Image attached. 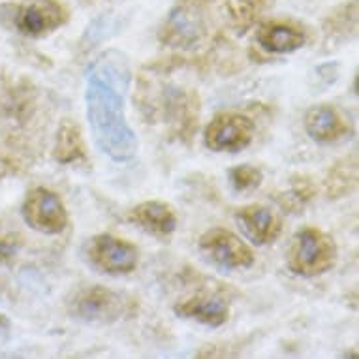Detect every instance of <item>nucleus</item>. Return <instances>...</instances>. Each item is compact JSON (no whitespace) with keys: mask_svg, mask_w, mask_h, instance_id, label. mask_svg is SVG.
<instances>
[{"mask_svg":"<svg viewBox=\"0 0 359 359\" xmlns=\"http://www.w3.org/2000/svg\"><path fill=\"white\" fill-rule=\"evenodd\" d=\"M128 70L111 57L98 60L87 76L85 106L96 147L113 162H128L136 156L137 136L126 118Z\"/></svg>","mask_w":359,"mask_h":359,"instance_id":"f257e3e1","label":"nucleus"},{"mask_svg":"<svg viewBox=\"0 0 359 359\" xmlns=\"http://www.w3.org/2000/svg\"><path fill=\"white\" fill-rule=\"evenodd\" d=\"M339 258L335 239L316 226H305L294 233L286 250L288 269L297 277H320L331 271Z\"/></svg>","mask_w":359,"mask_h":359,"instance_id":"f03ea898","label":"nucleus"},{"mask_svg":"<svg viewBox=\"0 0 359 359\" xmlns=\"http://www.w3.org/2000/svg\"><path fill=\"white\" fill-rule=\"evenodd\" d=\"M21 212L29 228L46 236L62 233L70 220L62 198L55 190L46 187H34L29 190V194L25 196Z\"/></svg>","mask_w":359,"mask_h":359,"instance_id":"7ed1b4c3","label":"nucleus"},{"mask_svg":"<svg viewBox=\"0 0 359 359\" xmlns=\"http://www.w3.org/2000/svg\"><path fill=\"white\" fill-rule=\"evenodd\" d=\"M200 252L209 264L226 271L248 269L256 262L254 250L226 228H211L200 237Z\"/></svg>","mask_w":359,"mask_h":359,"instance_id":"20e7f679","label":"nucleus"},{"mask_svg":"<svg viewBox=\"0 0 359 359\" xmlns=\"http://www.w3.org/2000/svg\"><path fill=\"white\" fill-rule=\"evenodd\" d=\"M256 124L239 111H220L211 118L203 132V143L215 153H237L254 140Z\"/></svg>","mask_w":359,"mask_h":359,"instance_id":"39448f33","label":"nucleus"},{"mask_svg":"<svg viewBox=\"0 0 359 359\" xmlns=\"http://www.w3.org/2000/svg\"><path fill=\"white\" fill-rule=\"evenodd\" d=\"M87 256L96 269L107 275H128L136 271L140 264V250L128 239L100 233L88 241Z\"/></svg>","mask_w":359,"mask_h":359,"instance_id":"423d86ee","label":"nucleus"},{"mask_svg":"<svg viewBox=\"0 0 359 359\" xmlns=\"http://www.w3.org/2000/svg\"><path fill=\"white\" fill-rule=\"evenodd\" d=\"M70 10L62 0H27L18 10L15 27L21 34L41 38L65 27Z\"/></svg>","mask_w":359,"mask_h":359,"instance_id":"0eeeda50","label":"nucleus"},{"mask_svg":"<svg viewBox=\"0 0 359 359\" xmlns=\"http://www.w3.org/2000/svg\"><path fill=\"white\" fill-rule=\"evenodd\" d=\"M68 306L77 320L107 324L123 316L124 299L106 286H88L79 290Z\"/></svg>","mask_w":359,"mask_h":359,"instance_id":"6e6552de","label":"nucleus"},{"mask_svg":"<svg viewBox=\"0 0 359 359\" xmlns=\"http://www.w3.org/2000/svg\"><path fill=\"white\" fill-rule=\"evenodd\" d=\"M205 32V0H179L162 30V40L189 48Z\"/></svg>","mask_w":359,"mask_h":359,"instance_id":"1a4fd4ad","label":"nucleus"},{"mask_svg":"<svg viewBox=\"0 0 359 359\" xmlns=\"http://www.w3.org/2000/svg\"><path fill=\"white\" fill-rule=\"evenodd\" d=\"M256 41L267 53L288 55L305 46L306 32L303 25L294 19L277 18L259 25L258 32H256Z\"/></svg>","mask_w":359,"mask_h":359,"instance_id":"9d476101","label":"nucleus"},{"mask_svg":"<svg viewBox=\"0 0 359 359\" xmlns=\"http://www.w3.org/2000/svg\"><path fill=\"white\" fill-rule=\"evenodd\" d=\"M237 226L258 247L277 241L283 233V218L275 209L262 203H250L236 212Z\"/></svg>","mask_w":359,"mask_h":359,"instance_id":"9b49d317","label":"nucleus"},{"mask_svg":"<svg viewBox=\"0 0 359 359\" xmlns=\"http://www.w3.org/2000/svg\"><path fill=\"white\" fill-rule=\"evenodd\" d=\"M128 220L156 239H170L177 228L175 209L160 200H149L132 207Z\"/></svg>","mask_w":359,"mask_h":359,"instance_id":"f8f14e48","label":"nucleus"},{"mask_svg":"<svg viewBox=\"0 0 359 359\" xmlns=\"http://www.w3.org/2000/svg\"><path fill=\"white\" fill-rule=\"evenodd\" d=\"M305 130L314 142L335 143L350 132V123L337 106L320 104L306 111Z\"/></svg>","mask_w":359,"mask_h":359,"instance_id":"ddd939ff","label":"nucleus"},{"mask_svg":"<svg viewBox=\"0 0 359 359\" xmlns=\"http://www.w3.org/2000/svg\"><path fill=\"white\" fill-rule=\"evenodd\" d=\"M179 318L194 320L209 327H220L230 320V305L215 294H196L173 306Z\"/></svg>","mask_w":359,"mask_h":359,"instance_id":"4468645a","label":"nucleus"},{"mask_svg":"<svg viewBox=\"0 0 359 359\" xmlns=\"http://www.w3.org/2000/svg\"><path fill=\"white\" fill-rule=\"evenodd\" d=\"M53 156L59 164L70 165L87 160V149L83 142L81 128L74 121H62L55 137Z\"/></svg>","mask_w":359,"mask_h":359,"instance_id":"2eb2a0df","label":"nucleus"},{"mask_svg":"<svg viewBox=\"0 0 359 359\" xmlns=\"http://www.w3.org/2000/svg\"><path fill=\"white\" fill-rule=\"evenodd\" d=\"M224 15L239 32H245L259 19L265 8V0H220Z\"/></svg>","mask_w":359,"mask_h":359,"instance_id":"dca6fc26","label":"nucleus"},{"mask_svg":"<svg viewBox=\"0 0 359 359\" xmlns=\"http://www.w3.org/2000/svg\"><path fill=\"white\" fill-rule=\"evenodd\" d=\"M358 181V170H355V160L348 162L342 160L339 164L331 165L327 179H325V194L331 200H339L342 196L350 194V190L355 187Z\"/></svg>","mask_w":359,"mask_h":359,"instance_id":"f3484780","label":"nucleus"},{"mask_svg":"<svg viewBox=\"0 0 359 359\" xmlns=\"http://www.w3.org/2000/svg\"><path fill=\"white\" fill-rule=\"evenodd\" d=\"M228 175H230L231 187L237 192H250V190L258 189L264 181V171L250 164L233 165Z\"/></svg>","mask_w":359,"mask_h":359,"instance_id":"a211bd4d","label":"nucleus"},{"mask_svg":"<svg viewBox=\"0 0 359 359\" xmlns=\"http://www.w3.org/2000/svg\"><path fill=\"white\" fill-rule=\"evenodd\" d=\"M355 18H358V4H355V0H352L350 4L337 8L333 15L327 18L325 25H327V30L335 32V34H339V32H348L350 23L355 25Z\"/></svg>","mask_w":359,"mask_h":359,"instance_id":"6ab92c4d","label":"nucleus"},{"mask_svg":"<svg viewBox=\"0 0 359 359\" xmlns=\"http://www.w3.org/2000/svg\"><path fill=\"white\" fill-rule=\"evenodd\" d=\"M21 250V237L12 230L0 228V265H10Z\"/></svg>","mask_w":359,"mask_h":359,"instance_id":"aec40b11","label":"nucleus"},{"mask_svg":"<svg viewBox=\"0 0 359 359\" xmlns=\"http://www.w3.org/2000/svg\"><path fill=\"white\" fill-rule=\"evenodd\" d=\"M8 325V318L4 316V314H0V330H4Z\"/></svg>","mask_w":359,"mask_h":359,"instance_id":"412c9836","label":"nucleus"}]
</instances>
